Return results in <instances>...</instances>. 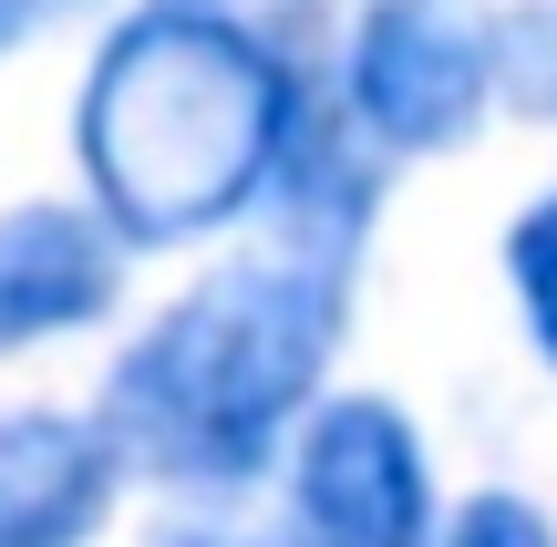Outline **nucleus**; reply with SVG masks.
Wrapping results in <instances>:
<instances>
[{
	"label": "nucleus",
	"mask_w": 557,
	"mask_h": 547,
	"mask_svg": "<svg viewBox=\"0 0 557 547\" xmlns=\"http://www.w3.org/2000/svg\"><path fill=\"white\" fill-rule=\"evenodd\" d=\"M114 434L83 413H0V547H83L114 507Z\"/></svg>",
	"instance_id": "obj_6"
},
{
	"label": "nucleus",
	"mask_w": 557,
	"mask_h": 547,
	"mask_svg": "<svg viewBox=\"0 0 557 547\" xmlns=\"http://www.w3.org/2000/svg\"><path fill=\"white\" fill-rule=\"evenodd\" d=\"M444 547H557V537H547V517L527 507V496H475Z\"/></svg>",
	"instance_id": "obj_8"
},
{
	"label": "nucleus",
	"mask_w": 557,
	"mask_h": 547,
	"mask_svg": "<svg viewBox=\"0 0 557 547\" xmlns=\"http://www.w3.org/2000/svg\"><path fill=\"white\" fill-rule=\"evenodd\" d=\"M289 517H299V547H434V465H423V434L393 403H372V393L320 403L299 424Z\"/></svg>",
	"instance_id": "obj_4"
},
{
	"label": "nucleus",
	"mask_w": 557,
	"mask_h": 547,
	"mask_svg": "<svg viewBox=\"0 0 557 547\" xmlns=\"http://www.w3.org/2000/svg\"><path fill=\"white\" fill-rule=\"evenodd\" d=\"M496 103V0H372L351 32V124L382 156H444Z\"/></svg>",
	"instance_id": "obj_3"
},
{
	"label": "nucleus",
	"mask_w": 557,
	"mask_h": 547,
	"mask_svg": "<svg viewBox=\"0 0 557 547\" xmlns=\"http://www.w3.org/2000/svg\"><path fill=\"white\" fill-rule=\"evenodd\" d=\"M299 83L269 32L227 0H135L103 32L73 103L94 217L124 248H176L269 197Z\"/></svg>",
	"instance_id": "obj_1"
},
{
	"label": "nucleus",
	"mask_w": 557,
	"mask_h": 547,
	"mask_svg": "<svg viewBox=\"0 0 557 547\" xmlns=\"http://www.w3.org/2000/svg\"><path fill=\"white\" fill-rule=\"evenodd\" d=\"M506 279H517V310H527V341L537 362L557 372V186L506 227Z\"/></svg>",
	"instance_id": "obj_7"
},
{
	"label": "nucleus",
	"mask_w": 557,
	"mask_h": 547,
	"mask_svg": "<svg viewBox=\"0 0 557 547\" xmlns=\"http://www.w3.org/2000/svg\"><path fill=\"white\" fill-rule=\"evenodd\" d=\"M124 238L94 207H11L0 217V351H32L114 310Z\"/></svg>",
	"instance_id": "obj_5"
},
{
	"label": "nucleus",
	"mask_w": 557,
	"mask_h": 547,
	"mask_svg": "<svg viewBox=\"0 0 557 547\" xmlns=\"http://www.w3.org/2000/svg\"><path fill=\"white\" fill-rule=\"evenodd\" d=\"M41 21H52V0H0V52H11V41H32Z\"/></svg>",
	"instance_id": "obj_9"
},
{
	"label": "nucleus",
	"mask_w": 557,
	"mask_h": 547,
	"mask_svg": "<svg viewBox=\"0 0 557 547\" xmlns=\"http://www.w3.org/2000/svg\"><path fill=\"white\" fill-rule=\"evenodd\" d=\"M341 310H351V269L299 248L197 279L103 383L114 455L165 486H248L310 413L341 351Z\"/></svg>",
	"instance_id": "obj_2"
},
{
	"label": "nucleus",
	"mask_w": 557,
	"mask_h": 547,
	"mask_svg": "<svg viewBox=\"0 0 557 547\" xmlns=\"http://www.w3.org/2000/svg\"><path fill=\"white\" fill-rule=\"evenodd\" d=\"M165 547H259V537H227V527H186V537H165Z\"/></svg>",
	"instance_id": "obj_10"
}]
</instances>
